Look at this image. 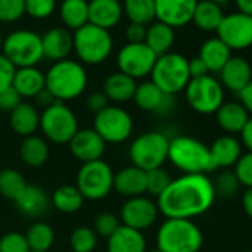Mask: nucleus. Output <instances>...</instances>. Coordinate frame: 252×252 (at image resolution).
<instances>
[{"label":"nucleus","instance_id":"f257e3e1","mask_svg":"<svg viewBox=\"0 0 252 252\" xmlns=\"http://www.w3.org/2000/svg\"><path fill=\"white\" fill-rule=\"evenodd\" d=\"M215 196L214 183L205 174H184L169 183L156 203L166 218L193 220L211 209Z\"/></svg>","mask_w":252,"mask_h":252},{"label":"nucleus","instance_id":"f03ea898","mask_svg":"<svg viewBox=\"0 0 252 252\" xmlns=\"http://www.w3.org/2000/svg\"><path fill=\"white\" fill-rule=\"evenodd\" d=\"M88 86V73L85 67L73 60H63L45 74V89L55 101L65 102L79 98Z\"/></svg>","mask_w":252,"mask_h":252},{"label":"nucleus","instance_id":"7ed1b4c3","mask_svg":"<svg viewBox=\"0 0 252 252\" xmlns=\"http://www.w3.org/2000/svg\"><path fill=\"white\" fill-rule=\"evenodd\" d=\"M156 245L162 252H199L203 233L193 220L166 218L158 230Z\"/></svg>","mask_w":252,"mask_h":252},{"label":"nucleus","instance_id":"20e7f679","mask_svg":"<svg viewBox=\"0 0 252 252\" xmlns=\"http://www.w3.org/2000/svg\"><path fill=\"white\" fill-rule=\"evenodd\" d=\"M168 160L184 174H205L214 171L209 147L202 141L178 135L169 140Z\"/></svg>","mask_w":252,"mask_h":252},{"label":"nucleus","instance_id":"39448f33","mask_svg":"<svg viewBox=\"0 0 252 252\" xmlns=\"http://www.w3.org/2000/svg\"><path fill=\"white\" fill-rule=\"evenodd\" d=\"M150 77L162 92L175 96L186 89L191 79L189 73V60L175 52L160 55L155 63Z\"/></svg>","mask_w":252,"mask_h":252},{"label":"nucleus","instance_id":"423d86ee","mask_svg":"<svg viewBox=\"0 0 252 252\" xmlns=\"http://www.w3.org/2000/svg\"><path fill=\"white\" fill-rule=\"evenodd\" d=\"M73 49L82 63L96 65L110 57L113 51V39L108 30L88 23L74 32Z\"/></svg>","mask_w":252,"mask_h":252},{"label":"nucleus","instance_id":"0eeeda50","mask_svg":"<svg viewBox=\"0 0 252 252\" xmlns=\"http://www.w3.org/2000/svg\"><path fill=\"white\" fill-rule=\"evenodd\" d=\"M169 138L163 132L150 131L137 137L129 147V159L144 172L162 168L168 160Z\"/></svg>","mask_w":252,"mask_h":252},{"label":"nucleus","instance_id":"6e6552de","mask_svg":"<svg viewBox=\"0 0 252 252\" xmlns=\"http://www.w3.org/2000/svg\"><path fill=\"white\" fill-rule=\"evenodd\" d=\"M40 129L45 140L54 144H68L79 131V122L71 108L55 101L40 114Z\"/></svg>","mask_w":252,"mask_h":252},{"label":"nucleus","instance_id":"1a4fd4ad","mask_svg":"<svg viewBox=\"0 0 252 252\" xmlns=\"http://www.w3.org/2000/svg\"><path fill=\"white\" fill-rule=\"evenodd\" d=\"M3 55L17 67H36L43 60L42 37L32 30H17L11 33L2 46Z\"/></svg>","mask_w":252,"mask_h":252},{"label":"nucleus","instance_id":"9d476101","mask_svg":"<svg viewBox=\"0 0 252 252\" xmlns=\"http://www.w3.org/2000/svg\"><path fill=\"white\" fill-rule=\"evenodd\" d=\"M114 172L102 159L83 163L77 172L76 187L88 200H101L113 190Z\"/></svg>","mask_w":252,"mask_h":252},{"label":"nucleus","instance_id":"9b49d317","mask_svg":"<svg viewBox=\"0 0 252 252\" xmlns=\"http://www.w3.org/2000/svg\"><path fill=\"white\" fill-rule=\"evenodd\" d=\"M94 129L105 144L125 143L134 131L132 116L119 105H108L94 117Z\"/></svg>","mask_w":252,"mask_h":252},{"label":"nucleus","instance_id":"f8f14e48","mask_svg":"<svg viewBox=\"0 0 252 252\" xmlns=\"http://www.w3.org/2000/svg\"><path fill=\"white\" fill-rule=\"evenodd\" d=\"M184 92L189 105L199 114H215L224 104V88L211 74L190 79Z\"/></svg>","mask_w":252,"mask_h":252},{"label":"nucleus","instance_id":"ddd939ff","mask_svg":"<svg viewBox=\"0 0 252 252\" xmlns=\"http://www.w3.org/2000/svg\"><path fill=\"white\" fill-rule=\"evenodd\" d=\"M158 55L146 43H126L117 54L119 71L134 80L150 76Z\"/></svg>","mask_w":252,"mask_h":252},{"label":"nucleus","instance_id":"4468645a","mask_svg":"<svg viewBox=\"0 0 252 252\" xmlns=\"http://www.w3.org/2000/svg\"><path fill=\"white\" fill-rule=\"evenodd\" d=\"M217 37L224 42L230 51H243L252 46V17L233 12L224 15L218 29Z\"/></svg>","mask_w":252,"mask_h":252},{"label":"nucleus","instance_id":"2eb2a0df","mask_svg":"<svg viewBox=\"0 0 252 252\" xmlns=\"http://www.w3.org/2000/svg\"><path fill=\"white\" fill-rule=\"evenodd\" d=\"M159 208L155 200L147 196L129 197L120 209L122 225L134 228L137 231H146L155 225L159 217Z\"/></svg>","mask_w":252,"mask_h":252},{"label":"nucleus","instance_id":"dca6fc26","mask_svg":"<svg viewBox=\"0 0 252 252\" xmlns=\"http://www.w3.org/2000/svg\"><path fill=\"white\" fill-rule=\"evenodd\" d=\"M199 0H155L156 20L172 27H184L191 23Z\"/></svg>","mask_w":252,"mask_h":252},{"label":"nucleus","instance_id":"f3484780","mask_svg":"<svg viewBox=\"0 0 252 252\" xmlns=\"http://www.w3.org/2000/svg\"><path fill=\"white\" fill-rule=\"evenodd\" d=\"M105 146V141L98 135V132L94 128L79 129L68 143L71 155L82 163L102 159Z\"/></svg>","mask_w":252,"mask_h":252},{"label":"nucleus","instance_id":"a211bd4d","mask_svg":"<svg viewBox=\"0 0 252 252\" xmlns=\"http://www.w3.org/2000/svg\"><path fill=\"white\" fill-rule=\"evenodd\" d=\"M134 101L143 111L158 114H168L175 105V98L162 92L152 80L137 85Z\"/></svg>","mask_w":252,"mask_h":252},{"label":"nucleus","instance_id":"6ab92c4d","mask_svg":"<svg viewBox=\"0 0 252 252\" xmlns=\"http://www.w3.org/2000/svg\"><path fill=\"white\" fill-rule=\"evenodd\" d=\"M88 8L89 24L110 30L117 26L123 17V6L119 0H91Z\"/></svg>","mask_w":252,"mask_h":252},{"label":"nucleus","instance_id":"aec40b11","mask_svg":"<svg viewBox=\"0 0 252 252\" xmlns=\"http://www.w3.org/2000/svg\"><path fill=\"white\" fill-rule=\"evenodd\" d=\"M43 58L54 63L67 60L73 51V36L63 27H54L42 36Z\"/></svg>","mask_w":252,"mask_h":252},{"label":"nucleus","instance_id":"412c9836","mask_svg":"<svg viewBox=\"0 0 252 252\" xmlns=\"http://www.w3.org/2000/svg\"><path fill=\"white\" fill-rule=\"evenodd\" d=\"M209 155L214 169L234 166L243 155L242 143L234 135H221L209 147Z\"/></svg>","mask_w":252,"mask_h":252},{"label":"nucleus","instance_id":"4be33fe9","mask_svg":"<svg viewBox=\"0 0 252 252\" xmlns=\"http://www.w3.org/2000/svg\"><path fill=\"white\" fill-rule=\"evenodd\" d=\"M221 85L231 92L239 94L251 80H252V68L251 64L242 57H231L225 65L220 71Z\"/></svg>","mask_w":252,"mask_h":252},{"label":"nucleus","instance_id":"5701e85b","mask_svg":"<svg viewBox=\"0 0 252 252\" xmlns=\"http://www.w3.org/2000/svg\"><path fill=\"white\" fill-rule=\"evenodd\" d=\"M113 190L125 197H137L146 194V172L134 165L125 166L114 174Z\"/></svg>","mask_w":252,"mask_h":252},{"label":"nucleus","instance_id":"b1692460","mask_svg":"<svg viewBox=\"0 0 252 252\" xmlns=\"http://www.w3.org/2000/svg\"><path fill=\"white\" fill-rule=\"evenodd\" d=\"M107 252H147V242L141 231L120 225L107 239Z\"/></svg>","mask_w":252,"mask_h":252},{"label":"nucleus","instance_id":"393cba45","mask_svg":"<svg viewBox=\"0 0 252 252\" xmlns=\"http://www.w3.org/2000/svg\"><path fill=\"white\" fill-rule=\"evenodd\" d=\"M18 211L29 218H39L46 214L51 206V199L42 187L29 186L15 200Z\"/></svg>","mask_w":252,"mask_h":252},{"label":"nucleus","instance_id":"a878e982","mask_svg":"<svg viewBox=\"0 0 252 252\" xmlns=\"http://www.w3.org/2000/svg\"><path fill=\"white\" fill-rule=\"evenodd\" d=\"M217 123L227 135L240 134L249 120V113L240 102H224L215 113Z\"/></svg>","mask_w":252,"mask_h":252},{"label":"nucleus","instance_id":"bb28decb","mask_svg":"<svg viewBox=\"0 0 252 252\" xmlns=\"http://www.w3.org/2000/svg\"><path fill=\"white\" fill-rule=\"evenodd\" d=\"M11 128L21 137L34 135L40 128V113L30 102H21L15 110L11 111Z\"/></svg>","mask_w":252,"mask_h":252},{"label":"nucleus","instance_id":"cd10ccee","mask_svg":"<svg viewBox=\"0 0 252 252\" xmlns=\"http://www.w3.org/2000/svg\"><path fill=\"white\" fill-rule=\"evenodd\" d=\"M137 89V82L120 71L113 73L105 77L102 85V92L113 102H128L134 99V94Z\"/></svg>","mask_w":252,"mask_h":252},{"label":"nucleus","instance_id":"c85d7f7f","mask_svg":"<svg viewBox=\"0 0 252 252\" xmlns=\"http://www.w3.org/2000/svg\"><path fill=\"white\" fill-rule=\"evenodd\" d=\"M12 86L21 98H36L45 89V74L37 67L17 68Z\"/></svg>","mask_w":252,"mask_h":252},{"label":"nucleus","instance_id":"c756f323","mask_svg":"<svg viewBox=\"0 0 252 252\" xmlns=\"http://www.w3.org/2000/svg\"><path fill=\"white\" fill-rule=\"evenodd\" d=\"M199 58L205 63L209 73H220L225 63L231 58V51L218 37H211L200 46Z\"/></svg>","mask_w":252,"mask_h":252},{"label":"nucleus","instance_id":"7c9ffc66","mask_svg":"<svg viewBox=\"0 0 252 252\" xmlns=\"http://www.w3.org/2000/svg\"><path fill=\"white\" fill-rule=\"evenodd\" d=\"M20 158L23 163L30 168H40L49 159V146L48 141L39 135L26 137L20 147Z\"/></svg>","mask_w":252,"mask_h":252},{"label":"nucleus","instance_id":"2f4dec72","mask_svg":"<svg viewBox=\"0 0 252 252\" xmlns=\"http://www.w3.org/2000/svg\"><path fill=\"white\" fill-rule=\"evenodd\" d=\"M174 42H175V32L172 27H169L160 21H156V23H152L150 27L147 29L144 43L158 57L168 54L171 51Z\"/></svg>","mask_w":252,"mask_h":252},{"label":"nucleus","instance_id":"473e14b6","mask_svg":"<svg viewBox=\"0 0 252 252\" xmlns=\"http://www.w3.org/2000/svg\"><path fill=\"white\" fill-rule=\"evenodd\" d=\"M222 17L224 14L220 5L209 2V0H200L196 5L191 21L203 32H217Z\"/></svg>","mask_w":252,"mask_h":252},{"label":"nucleus","instance_id":"72a5a7b5","mask_svg":"<svg viewBox=\"0 0 252 252\" xmlns=\"http://www.w3.org/2000/svg\"><path fill=\"white\" fill-rule=\"evenodd\" d=\"M85 197L76 186L64 184L55 189L51 197V205L63 214H74L83 206Z\"/></svg>","mask_w":252,"mask_h":252},{"label":"nucleus","instance_id":"f704fd0d","mask_svg":"<svg viewBox=\"0 0 252 252\" xmlns=\"http://www.w3.org/2000/svg\"><path fill=\"white\" fill-rule=\"evenodd\" d=\"M88 8L89 3L86 0H64L60 8L63 23L74 32L79 30L80 27L89 23Z\"/></svg>","mask_w":252,"mask_h":252},{"label":"nucleus","instance_id":"c9c22d12","mask_svg":"<svg viewBox=\"0 0 252 252\" xmlns=\"http://www.w3.org/2000/svg\"><path fill=\"white\" fill-rule=\"evenodd\" d=\"M122 6L131 23L147 26L156 20L155 0H123Z\"/></svg>","mask_w":252,"mask_h":252},{"label":"nucleus","instance_id":"e433bc0d","mask_svg":"<svg viewBox=\"0 0 252 252\" xmlns=\"http://www.w3.org/2000/svg\"><path fill=\"white\" fill-rule=\"evenodd\" d=\"M26 239L32 251L49 252V249L55 242V231L49 224L43 221H36L29 227L26 233Z\"/></svg>","mask_w":252,"mask_h":252},{"label":"nucleus","instance_id":"4c0bfd02","mask_svg":"<svg viewBox=\"0 0 252 252\" xmlns=\"http://www.w3.org/2000/svg\"><path fill=\"white\" fill-rule=\"evenodd\" d=\"M27 181L21 172L17 169H3L0 171V194L6 199L17 200L20 194L26 190Z\"/></svg>","mask_w":252,"mask_h":252},{"label":"nucleus","instance_id":"58836bf2","mask_svg":"<svg viewBox=\"0 0 252 252\" xmlns=\"http://www.w3.org/2000/svg\"><path fill=\"white\" fill-rule=\"evenodd\" d=\"M96 233L91 227H77L70 234V246L73 252H94L98 239Z\"/></svg>","mask_w":252,"mask_h":252},{"label":"nucleus","instance_id":"ea45409f","mask_svg":"<svg viewBox=\"0 0 252 252\" xmlns=\"http://www.w3.org/2000/svg\"><path fill=\"white\" fill-rule=\"evenodd\" d=\"M171 181H172L171 175L163 168L147 171L146 172V193L159 197L165 191V189L169 186Z\"/></svg>","mask_w":252,"mask_h":252},{"label":"nucleus","instance_id":"a19ab883","mask_svg":"<svg viewBox=\"0 0 252 252\" xmlns=\"http://www.w3.org/2000/svg\"><path fill=\"white\" fill-rule=\"evenodd\" d=\"M24 14V0H0V23H15L21 20Z\"/></svg>","mask_w":252,"mask_h":252},{"label":"nucleus","instance_id":"79ce46f5","mask_svg":"<svg viewBox=\"0 0 252 252\" xmlns=\"http://www.w3.org/2000/svg\"><path fill=\"white\" fill-rule=\"evenodd\" d=\"M26 234L11 231L0 237V252H30Z\"/></svg>","mask_w":252,"mask_h":252},{"label":"nucleus","instance_id":"37998d69","mask_svg":"<svg viewBox=\"0 0 252 252\" xmlns=\"http://www.w3.org/2000/svg\"><path fill=\"white\" fill-rule=\"evenodd\" d=\"M120 225H122L120 220L116 214L101 212L94 221V231L96 233V236H102L108 239Z\"/></svg>","mask_w":252,"mask_h":252},{"label":"nucleus","instance_id":"c03bdc74","mask_svg":"<svg viewBox=\"0 0 252 252\" xmlns=\"http://www.w3.org/2000/svg\"><path fill=\"white\" fill-rule=\"evenodd\" d=\"M26 14L36 20H45L51 17L57 8V0H24Z\"/></svg>","mask_w":252,"mask_h":252},{"label":"nucleus","instance_id":"a18cd8bd","mask_svg":"<svg viewBox=\"0 0 252 252\" xmlns=\"http://www.w3.org/2000/svg\"><path fill=\"white\" fill-rule=\"evenodd\" d=\"M234 177L240 186L246 189H252V153L248 152L240 156V159L234 165Z\"/></svg>","mask_w":252,"mask_h":252},{"label":"nucleus","instance_id":"49530a36","mask_svg":"<svg viewBox=\"0 0 252 252\" xmlns=\"http://www.w3.org/2000/svg\"><path fill=\"white\" fill-rule=\"evenodd\" d=\"M239 181L236 180L234 174L233 172H222L217 183L214 184V189H215V193H221V196H233L236 191H237V187H239Z\"/></svg>","mask_w":252,"mask_h":252},{"label":"nucleus","instance_id":"de8ad7c7","mask_svg":"<svg viewBox=\"0 0 252 252\" xmlns=\"http://www.w3.org/2000/svg\"><path fill=\"white\" fill-rule=\"evenodd\" d=\"M15 73L17 67L5 55H0V92L12 86Z\"/></svg>","mask_w":252,"mask_h":252},{"label":"nucleus","instance_id":"09e8293b","mask_svg":"<svg viewBox=\"0 0 252 252\" xmlns=\"http://www.w3.org/2000/svg\"><path fill=\"white\" fill-rule=\"evenodd\" d=\"M23 98L20 96V94L14 89V86L5 89L3 92H0V111H12L15 110L23 101Z\"/></svg>","mask_w":252,"mask_h":252},{"label":"nucleus","instance_id":"8fccbe9b","mask_svg":"<svg viewBox=\"0 0 252 252\" xmlns=\"http://www.w3.org/2000/svg\"><path fill=\"white\" fill-rule=\"evenodd\" d=\"M146 34H147V27L143 24L129 23V26L126 27V39H128V43H144Z\"/></svg>","mask_w":252,"mask_h":252},{"label":"nucleus","instance_id":"3c124183","mask_svg":"<svg viewBox=\"0 0 252 252\" xmlns=\"http://www.w3.org/2000/svg\"><path fill=\"white\" fill-rule=\"evenodd\" d=\"M108 98L104 95V92H94L88 96L86 99V105H88V110L92 111L94 114L102 111L104 108H107L110 104H108Z\"/></svg>","mask_w":252,"mask_h":252},{"label":"nucleus","instance_id":"603ef678","mask_svg":"<svg viewBox=\"0 0 252 252\" xmlns=\"http://www.w3.org/2000/svg\"><path fill=\"white\" fill-rule=\"evenodd\" d=\"M189 73H190V77L191 79H197V77L208 76L209 74V70L205 65V63L197 57V58H193V60L189 61Z\"/></svg>","mask_w":252,"mask_h":252},{"label":"nucleus","instance_id":"864d4df0","mask_svg":"<svg viewBox=\"0 0 252 252\" xmlns=\"http://www.w3.org/2000/svg\"><path fill=\"white\" fill-rule=\"evenodd\" d=\"M239 102L245 107V110L252 116V80L239 92Z\"/></svg>","mask_w":252,"mask_h":252},{"label":"nucleus","instance_id":"5fc2aeb1","mask_svg":"<svg viewBox=\"0 0 252 252\" xmlns=\"http://www.w3.org/2000/svg\"><path fill=\"white\" fill-rule=\"evenodd\" d=\"M240 138H242V146H245L248 149V152L252 153V116L249 117L248 123L245 125V128L240 132Z\"/></svg>","mask_w":252,"mask_h":252},{"label":"nucleus","instance_id":"6e6d98bb","mask_svg":"<svg viewBox=\"0 0 252 252\" xmlns=\"http://www.w3.org/2000/svg\"><path fill=\"white\" fill-rule=\"evenodd\" d=\"M36 102H37V105L43 107V110H45L46 107H49V105H52V104L55 102V98H54L46 89H43V91L36 96Z\"/></svg>","mask_w":252,"mask_h":252},{"label":"nucleus","instance_id":"4d7b16f0","mask_svg":"<svg viewBox=\"0 0 252 252\" xmlns=\"http://www.w3.org/2000/svg\"><path fill=\"white\" fill-rule=\"evenodd\" d=\"M242 206H243V211L246 212V215L249 218H252V189H246V191L243 193Z\"/></svg>","mask_w":252,"mask_h":252},{"label":"nucleus","instance_id":"13d9d810","mask_svg":"<svg viewBox=\"0 0 252 252\" xmlns=\"http://www.w3.org/2000/svg\"><path fill=\"white\" fill-rule=\"evenodd\" d=\"M239 12L252 17V0H234Z\"/></svg>","mask_w":252,"mask_h":252},{"label":"nucleus","instance_id":"bf43d9fd","mask_svg":"<svg viewBox=\"0 0 252 252\" xmlns=\"http://www.w3.org/2000/svg\"><path fill=\"white\" fill-rule=\"evenodd\" d=\"M209 2H214V3H217V5H225V3H228V2H231V0H209Z\"/></svg>","mask_w":252,"mask_h":252},{"label":"nucleus","instance_id":"052dcab7","mask_svg":"<svg viewBox=\"0 0 252 252\" xmlns=\"http://www.w3.org/2000/svg\"><path fill=\"white\" fill-rule=\"evenodd\" d=\"M2 46H3V39H2V33H0V51H2Z\"/></svg>","mask_w":252,"mask_h":252},{"label":"nucleus","instance_id":"680f3d73","mask_svg":"<svg viewBox=\"0 0 252 252\" xmlns=\"http://www.w3.org/2000/svg\"><path fill=\"white\" fill-rule=\"evenodd\" d=\"M147 252H162V251H159V249L156 248V249H152V251H147Z\"/></svg>","mask_w":252,"mask_h":252},{"label":"nucleus","instance_id":"e2e57ef3","mask_svg":"<svg viewBox=\"0 0 252 252\" xmlns=\"http://www.w3.org/2000/svg\"><path fill=\"white\" fill-rule=\"evenodd\" d=\"M243 252H252V251H251V249H248V251H243Z\"/></svg>","mask_w":252,"mask_h":252},{"label":"nucleus","instance_id":"0e129e2a","mask_svg":"<svg viewBox=\"0 0 252 252\" xmlns=\"http://www.w3.org/2000/svg\"><path fill=\"white\" fill-rule=\"evenodd\" d=\"M30 252H42V251H30Z\"/></svg>","mask_w":252,"mask_h":252}]
</instances>
